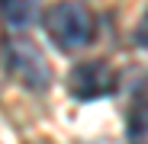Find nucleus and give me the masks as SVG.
<instances>
[{
  "instance_id": "obj_1",
  "label": "nucleus",
  "mask_w": 148,
  "mask_h": 144,
  "mask_svg": "<svg viewBox=\"0 0 148 144\" xmlns=\"http://www.w3.org/2000/svg\"><path fill=\"white\" fill-rule=\"evenodd\" d=\"M42 29L58 51H81L93 42L97 16L84 0H58L42 16Z\"/></svg>"
},
{
  "instance_id": "obj_4",
  "label": "nucleus",
  "mask_w": 148,
  "mask_h": 144,
  "mask_svg": "<svg viewBox=\"0 0 148 144\" xmlns=\"http://www.w3.org/2000/svg\"><path fill=\"white\" fill-rule=\"evenodd\" d=\"M42 0H3V22L10 29H26L39 19Z\"/></svg>"
},
{
  "instance_id": "obj_3",
  "label": "nucleus",
  "mask_w": 148,
  "mask_h": 144,
  "mask_svg": "<svg viewBox=\"0 0 148 144\" xmlns=\"http://www.w3.org/2000/svg\"><path fill=\"white\" fill-rule=\"evenodd\" d=\"M116 83H119V77H116V70H113L110 61H81L68 74L71 96L74 99H84V103L103 99V96L116 93Z\"/></svg>"
},
{
  "instance_id": "obj_6",
  "label": "nucleus",
  "mask_w": 148,
  "mask_h": 144,
  "mask_svg": "<svg viewBox=\"0 0 148 144\" xmlns=\"http://www.w3.org/2000/svg\"><path fill=\"white\" fill-rule=\"evenodd\" d=\"M132 42H135V48H145V51H148V10H145L142 19L135 22V29H132Z\"/></svg>"
},
{
  "instance_id": "obj_5",
  "label": "nucleus",
  "mask_w": 148,
  "mask_h": 144,
  "mask_svg": "<svg viewBox=\"0 0 148 144\" xmlns=\"http://www.w3.org/2000/svg\"><path fill=\"white\" fill-rule=\"evenodd\" d=\"M129 141L132 144H148V106H138L129 115Z\"/></svg>"
},
{
  "instance_id": "obj_2",
  "label": "nucleus",
  "mask_w": 148,
  "mask_h": 144,
  "mask_svg": "<svg viewBox=\"0 0 148 144\" xmlns=\"http://www.w3.org/2000/svg\"><path fill=\"white\" fill-rule=\"evenodd\" d=\"M3 58H7V70L13 74V80L23 83L26 90L45 93L52 87V67H48V61L39 51L36 42H29V39H7Z\"/></svg>"
}]
</instances>
